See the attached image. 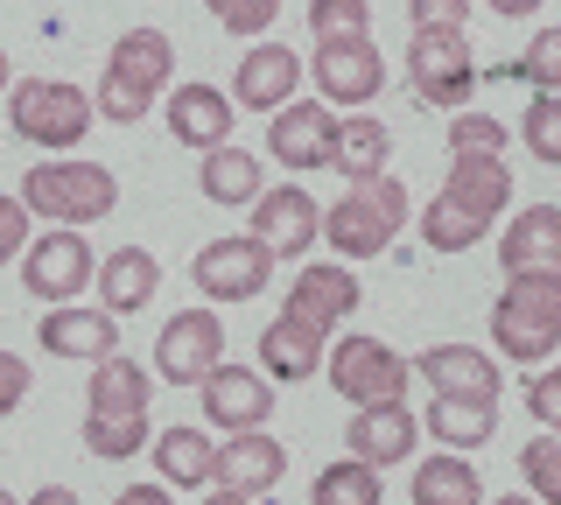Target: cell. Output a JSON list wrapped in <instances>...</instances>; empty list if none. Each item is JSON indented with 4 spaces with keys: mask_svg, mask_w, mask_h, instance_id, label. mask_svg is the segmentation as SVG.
<instances>
[{
    "mask_svg": "<svg viewBox=\"0 0 561 505\" xmlns=\"http://www.w3.org/2000/svg\"><path fill=\"white\" fill-rule=\"evenodd\" d=\"M505 282L513 274H561V204H526V211L505 225Z\"/></svg>",
    "mask_w": 561,
    "mask_h": 505,
    "instance_id": "cell-22",
    "label": "cell"
},
{
    "mask_svg": "<svg viewBox=\"0 0 561 505\" xmlns=\"http://www.w3.org/2000/svg\"><path fill=\"white\" fill-rule=\"evenodd\" d=\"M232 119H239V106L218 92V84H175L169 92V134L183 148H197V154L232 148Z\"/></svg>",
    "mask_w": 561,
    "mask_h": 505,
    "instance_id": "cell-20",
    "label": "cell"
},
{
    "mask_svg": "<svg viewBox=\"0 0 561 505\" xmlns=\"http://www.w3.org/2000/svg\"><path fill=\"white\" fill-rule=\"evenodd\" d=\"M491 337L513 365H548L561 344V274H513L491 309Z\"/></svg>",
    "mask_w": 561,
    "mask_h": 505,
    "instance_id": "cell-3",
    "label": "cell"
},
{
    "mask_svg": "<svg viewBox=\"0 0 561 505\" xmlns=\"http://www.w3.org/2000/svg\"><path fill=\"white\" fill-rule=\"evenodd\" d=\"M280 470H288V449L274 443L267 428H253V435H225V449H218V470H210V492H232L245 505H260L280 484Z\"/></svg>",
    "mask_w": 561,
    "mask_h": 505,
    "instance_id": "cell-17",
    "label": "cell"
},
{
    "mask_svg": "<svg viewBox=\"0 0 561 505\" xmlns=\"http://www.w3.org/2000/svg\"><path fill=\"white\" fill-rule=\"evenodd\" d=\"M428 435L449 449V457H463V449H484L491 443V428H499V414L491 408H463V400H428Z\"/></svg>",
    "mask_w": 561,
    "mask_h": 505,
    "instance_id": "cell-31",
    "label": "cell"
},
{
    "mask_svg": "<svg viewBox=\"0 0 561 505\" xmlns=\"http://www.w3.org/2000/svg\"><path fill=\"white\" fill-rule=\"evenodd\" d=\"M190 282H197L210 302H253V295H267V282H274V253L260 246L253 232H225L190 260Z\"/></svg>",
    "mask_w": 561,
    "mask_h": 505,
    "instance_id": "cell-8",
    "label": "cell"
},
{
    "mask_svg": "<svg viewBox=\"0 0 561 505\" xmlns=\"http://www.w3.org/2000/svg\"><path fill=\"white\" fill-rule=\"evenodd\" d=\"M379 498H386V478L365 470V463H351V457L323 463L316 470V492H309V505H379Z\"/></svg>",
    "mask_w": 561,
    "mask_h": 505,
    "instance_id": "cell-33",
    "label": "cell"
},
{
    "mask_svg": "<svg viewBox=\"0 0 561 505\" xmlns=\"http://www.w3.org/2000/svg\"><path fill=\"white\" fill-rule=\"evenodd\" d=\"M169 71H175V43H169V28H127V36H113L92 113H105L113 127H140V119L154 113V99H162Z\"/></svg>",
    "mask_w": 561,
    "mask_h": 505,
    "instance_id": "cell-1",
    "label": "cell"
},
{
    "mask_svg": "<svg viewBox=\"0 0 561 505\" xmlns=\"http://www.w3.org/2000/svg\"><path fill=\"white\" fill-rule=\"evenodd\" d=\"M499 505H534V498H499Z\"/></svg>",
    "mask_w": 561,
    "mask_h": 505,
    "instance_id": "cell-50",
    "label": "cell"
},
{
    "mask_svg": "<svg viewBox=\"0 0 561 505\" xmlns=\"http://www.w3.org/2000/svg\"><path fill=\"white\" fill-rule=\"evenodd\" d=\"M414 372L435 387V400H463V408H499V393H505V372L478 344H428L414 358Z\"/></svg>",
    "mask_w": 561,
    "mask_h": 505,
    "instance_id": "cell-13",
    "label": "cell"
},
{
    "mask_svg": "<svg viewBox=\"0 0 561 505\" xmlns=\"http://www.w3.org/2000/svg\"><path fill=\"white\" fill-rule=\"evenodd\" d=\"M92 282H99V253L84 246V232H57V225H49L43 239H28V253H22V288L35 295V302L70 309Z\"/></svg>",
    "mask_w": 561,
    "mask_h": 505,
    "instance_id": "cell-7",
    "label": "cell"
},
{
    "mask_svg": "<svg viewBox=\"0 0 561 505\" xmlns=\"http://www.w3.org/2000/svg\"><path fill=\"white\" fill-rule=\"evenodd\" d=\"M491 78H526L534 84V99H561V28H534V43H526L519 64H499Z\"/></svg>",
    "mask_w": 561,
    "mask_h": 505,
    "instance_id": "cell-34",
    "label": "cell"
},
{
    "mask_svg": "<svg viewBox=\"0 0 561 505\" xmlns=\"http://www.w3.org/2000/svg\"><path fill=\"white\" fill-rule=\"evenodd\" d=\"M148 393H154V372L134 358H105L84 379V408L92 414H148Z\"/></svg>",
    "mask_w": 561,
    "mask_h": 505,
    "instance_id": "cell-27",
    "label": "cell"
},
{
    "mask_svg": "<svg viewBox=\"0 0 561 505\" xmlns=\"http://www.w3.org/2000/svg\"><path fill=\"white\" fill-rule=\"evenodd\" d=\"M358 302H365V288H358V274H351L344 260H309V267L295 274L288 302H280V317H295L302 330H316V337L330 344V330H337Z\"/></svg>",
    "mask_w": 561,
    "mask_h": 505,
    "instance_id": "cell-12",
    "label": "cell"
},
{
    "mask_svg": "<svg viewBox=\"0 0 561 505\" xmlns=\"http://www.w3.org/2000/svg\"><path fill=\"white\" fill-rule=\"evenodd\" d=\"M386 154H393V134H386L373 113H351V119H337V148H330V169H337V176H344L351 190L379 183V176H386Z\"/></svg>",
    "mask_w": 561,
    "mask_h": 505,
    "instance_id": "cell-24",
    "label": "cell"
},
{
    "mask_svg": "<svg viewBox=\"0 0 561 505\" xmlns=\"http://www.w3.org/2000/svg\"><path fill=\"white\" fill-rule=\"evenodd\" d=\"M323 372H330V387H337L351 408H400V393H408V372L414 365L393 352L386 337H337V352L323 358Z\"/></svg>",
    "mask_w": 561,
    "mask_h": 505,
    "instance_id": "cell-6",
    "label": "cell"
},
{
    "mask_svg": "<svg viewBox=\"0 0 561 505\" xmlns=\"http://www.w3.org/2000/svg\"><path fill=\"white\" fill-rule=\"evenodd\" d=\"M8 127L35 148L70 154L92 134V99L64 78H22V84H8Z\"/></svg>",
    "mask_w": 561,
    "mask_h": 505,
    "instance_id": "cell-5",
    "label": "cell"
},
{
    "mask_svg": "<svg viewBox=\"0 0 561 505\" xmlns=\"http://www.w3.org/2000/svg\"><path fill=\"white\" fill-rule=\"evenodd\" d=\"M154 478H169V492H210V470H218V443L204 428H169L154 435Z\"/></svg>",
    "mask_w": 561,
    "mask_h": 505,
    "instance_id": "cell-25",
    "label": "cell"
},
{
    "mask_svg": "<svg viewBox=\"0 0 561 505\" xmlns=\"http://www.w3.org/2000/svg\"><path fill=\"white\" fill-rule=\"evenodd\" d=\"M84 449L105 463H127L140 449H154V428H148V414H92L84 422Z\"/></svg>",
    "mask_w": 561,
    "mask_h": 505,
    "instance_id": "cell-32",
    "label": "cell"
},
{
    "mask_svg": "<svg viewBox=\"0 0 561 505\" xmlns=\"http://www.w3.org/2000/svg\"><path fill=\"white\" fill-rule=\"evenodd\" d=\"M14 197H22V211L49 218L57 232H84V225L113 218L119 183H113V169H105V162H78V154H57V162H35Z\"/></svg>",
    "mask_w": 561,
    "mask_h": 505,
    "instance_id": "cell-2",
    "label": "cell"
},
{
    "mask_svg": "<svg viewBox=\"0 0 561 505\" xmlns=\"http://www.w3.org/2000/svg\"><path fill=\"white\" fill-rule=\"evenodd\" d=\"M519 478L534 484V505H561V435H534L519 449Z\"/></svg>",
    "mask_w": 561,
    "mask_h": 505,
    "instance_id": "cell-37",
    "label": "cell"
},
{
    "mask_svg": "<svg viewBox=\"0 0 561 505\" xmlns=\"http://www.w3.org/2000/svg\"><path fill=\"white\" fill-rule=\"evenodd\" d=\"M35 337H43V352H57V358H78V365H105V358H119V330L105 309H49L43 323H35Z\"/></svg>",
    "mask_w": 561,
    "mask_h": 505,
    "instance_id": "cell-21",
    "label": "cell"
},
{
    "mask_svg": "<svg viewBox=\"0 0 561 505\" xmlns=\"http://www.w3.org/2000/svg\"><path fill=\"white\" fill-rule=\"evenodd\" d=\"M414 505H484V484L470 457H449V449H435V457L414 463Z\"/></svg>",
    "mask_w": 561,
    "mask_h": 505,
    "instance_id": "cell-29",
    "label": "cell"
},
{
    "mask_svg": "<svg viewBox=\"0 0 561 505\" xmlns=\"http://www.w3.org/2000/svg\"><path fill=\"white\" fill-rule=\"evenodd\" d=\"M484 232H491V225L470 218V211H456L449 197H435L428 211H421V239H428V253H470Z\"/></svg>",
    "mask_w": 561,
    "mask_h": 505,
    "instance_id": "cell-35",
    "label": "cell"
},
{
    "mask_svg": "<svg viewBox=\"0 0 561 505\" xmlns=\"http://www.w3.org/2000/svg\"><path fill=\"white\" fill-rule=\"evenodd\" d=\"M253 239L274 260H302L316 239H323V211H316V197H309L302 183L260 190V197H253Z\"/></svg>",
    "mask_w": 561,
    "mask_h": 505,
    "instance_id": "cell-14",
    "label": "cell"
},
{
    "mask_svg": "<svg viewBox=\"0 0 561 505\" xmlns=\"http://www.w3.org/2000/svg\"><path fill=\"white\" fill-rule=\"evenodd\" d=\"M443 197L456 204V211H470V218L491 225L505 211V197H513V169H505V162H449Z\"/></svg>",
    "mask_w": 561,
    "mask_h": 505,
    "instance_id": "cell-28",
    "label": "cell"
},
{
    "mask_svg": "<svg viewBox=\"0 0 561 505\" xmlns=\"http://www.w3.org/2000/svg\"><path fill=\"white\" fill-rule=\"evenodd\" d=\"M99 309L105 317H134V309H148L154 302V288H162V267H154V253L148 246H119V253H105L99 260Z\"/></svg>",
    "mask_w": 561,
    "mask_h": 505,
    "instance_id": "cell-23",
    "label": "cell"
},
{
    "mask_svg": "<svg viewBox=\"0 0 561 505\" xmlns=\"http://www.w3.org/2000/svg\"><path fill=\"white\" fill-rule=\"evenodd\" d=\"M344 443H351V463L393 470V463L414 457L421 414H408V408H365V414H351V422H344Z\"/></svg>",
    "mask_w": 561,
    "mask_h": 505,
    "instance_id": "cell-19",
    "label": "cell"
},
{
    "mask_svg": "<svg viewBox=\"0 0 561 505\" xmlns=\"http://www.w3.org/2000/svg\"><path fill=\"white\" fill-rule=\"evenodd\" d=\"M478 57H470V43L463 36H414L408 43V84H414V99L421 106H443L456 113L470 92H478Z\"/></svg>",
    "mask_w": 561,
    "mask_h": 505,
    "instance_id": "cell-9",
    "label": "cell"
},
{
    "mask_svg": "<svg viewBox=\"0 0 561 505\" xmlns=\"http://www.w3.org/2000/svg\"><path fill=\"white\" fill-rule=\"evenodd\" d=\"M449 162H505V127L484 113H456L449 119Z\"/></svg>",
    "mask_w": 561,
    "mask_h": 505,
    "instance_id": "cell-36",
    "label": "cell"
},
{
    "mask_svg": "<svg viewBox=\"0 0 561 505\" xmlns=\"http://www.w3.org/2000/svg\"><path fill=\"white\" fill-rule=\"evenodd\" d=\"M365 22H373V8H358V0H309L316 43H351V36H365Z\"/></svg>",
    "mask_w": 561,
    "mask_h": 505,
    "instance_id": "cell-39",
    "label": "cell"
},
{
    "mask_svg": "<svg viewBox=\"0 0 561 505\" xmlns=\"http://www.w3.org/2000/svg\"><path fill=\"white\" fill-rule=\"evenodd\" d=\"M22 400H28V365L14 358V352H0V422H8Z\"/></svg>",
    "mask_w": 561,
    "mask_h": 505,
    "instance_id": "cell-44",
    "label": "cell"
},
{
    "mask_svg": "<svg viewBox=\"0 0 561 505\" xmlns=\"http://www.w3.org/2000/svg\"><path fill=\"white\" fill-rule=\"evenodd\" d=\"M519 141L534 148V162L561 169V99H534V106H526V119H519Z\"/></svg>",
    "mask_w": 561,
    "mask_h": 505,
    "instance_id": "cell-38",
    "label": "cell"
},
{
    "mask_svg": "<svg viewBox=\"0 0 561 505\" xmlns=\"http://www.w3.org/2000/svg\"><path fill=\"white\" fill-rule=\"evenodd\" d=\"M0 505H22V498H14V492H8V484H0Z\"/></svg>",
    "mask_w": 561,
    "mask_h": 505,
    "instance_id": "cell-48",
    "label": "cell"
},
{
    "mask_svg": "<svg viewBox=\"0 0 561 505\" xmlns=\"http://www.w3.org/2000/svg\"><path fill=\"white\" fill-rule=\"evenodd\" d=\"M463 0H414V36H463Z\"/></svg>",
    "mask_w": 561,
    "mask_h": 505,
    "instance_id": "cell-42",
    "label": "cell"
},
{
    "mask_svg": "<svg viewBox=\"0 0 561 505\" xmlns=\"http://www.w3.org/2000/svg\"><path fill=\"white\" fill-rule=\"evenodd\" d=\"M330 148H337V113L323 99H295L267 119V154L280 169H330Z\"/></svg>",
    "mask_w": 561,
    "mask_h": 505,
    "instance_id": "cell-16",
    "label": "cell"
},
{
    "mask_svg": "<svg viewBox=\"0 0 561 505\" xmlns=\"http://www.w3.org/2000/svg\"><path fill=\"white\" fill-rule=\"evenodd\" d=\"M113 505H175V498H169V484H127Z\"/></svg>",
    "mask_w": 561,
    "mask_h": 505,
    "instance_id": "cell-45",
    "label": "cell"
},
{
    "mask_svg": "<svg viewBox=\"0 0 561 505\" xmlns=\"http://www.w3.org/2000/svg\"><path fill=\"white\" fill-rule=\"evenodd\" d=\"M218 365H225L218 309H183V317H169V330L154 337V372H162L169 387H204Z\"/></svg>",
    "mask_w": 561,
    "mask_h": 505,
    "instance_id": "cell-10",
    "label": "cell"
},
{
    "mask_svg": "<svg viewBox=\"0 0 561 505\" xmlns=\"http://www.w3.org/2000/svg\"><path fill=\"white\" fill-rule=\"evenodd\" d=\"M408 225V183L400 176H379V183H365V190H351V197H337L323 211V239H330V253L344 260H373L393 246V232Z\"/></svg>",
    "mask_w": 561,
    "mask_h": 505,
    "instance_id": "cell-4",
    "label": "cell"
},
{
    "mask_svg": "<svg viewBox=\"0 0 561 505\" xmlns=\"http://www.w3.org/2000/svg\"><path fill=\"white\" fill-rule=\"evenodd\" d=\"M316 365H323V337L316 330H302L295 317H274L267 330H260V379H280V387H295V379H309Z\"/></svg>",
    "mask_w": 561,
    "mask_h": 505,
    "instance_id": "cell-26",
    "label": "cell"
},
{
    "mask_svg": "<svg viewBox=\"0 0 561 505\" xmlns=\"http://www.w3.org/2000/svg\"><path fill=\"white\" fill-rule=\"evenodd\" d=\"M526 414L540 422V435H561V365H540L526 379Z\"/></svg>",
    "mask_w": 561,
    "mask_h": 505,
    "instance_id": "cell-41",
    "label": "cell"
},
{
    "mask_svg": "<svg viewBox=\"0 0 561 505\" xmlns=\"http://www.w3.org/2000/svg\"><path fill=\"white\" fill-rule=\"evenodd\" d=\"M14 253H28V211H22V197H0V260H14Z\"/></svg>",
    "mask_w": 561,
    "mask_h": 505,
    "instance_id": "cell-43",
    "label": "cell"
},
{
    "mask_svg": "<svg viewBox=\"0 0 561 505\" xmlns=\"http://www.w3.org/2000/svg\"><path fill=\"white\" fill-rule=\"evenodd\" d=\"M0 84H8V49H0Z\"/></svg>",
    "mask_w": 561,
    "mask_h": 505,
    "instance_id": "cell-49",
    "label": "cell"
},
{
    "mask_svg": "<svg viewBox=\"0 0 561 505\" xmlns=\"http://www.w3.org/2000/svg\"><path fill=\"white\" fill-rule=\"evenodd\" d=\"M197 190L210 204H253L260 197V154L245 148H210L197 162Z\"/></svg>",
    "mask_w": 561,
    "mask_h": 505,
    "instance_id": "cell-30",
    "label": "cell"
},
{
    "mask_svg": "<svg viewBox=\"0 0 561 505\" xmlns=\"http://www.w3.org/2000/svg\"><path fill=\"white\" fill-rule=\"evenodd\" d=\"M197 400H204V422H225L232 435H253L274 414V387L260 372H245V365H218L197 387Z\"/></svg>",
    "mask_w": 561,
    "mask_h": 505,
    "instance_id": "cell-18",
    "label": "cell"
},
{
    "mask_svg": "<svg viewBox=\"0 0 561 505\" xmlns=\"http://www.w3.org/2000/svg\"><path fill=\"white\" fill-rule=\"evenodd\" d=\"M302 57H295L288 43H253L239 57V71H232V106L245 113H280V106H295V84H302Z\"/></svg>",
    "mask_w": 561,
    "mask_h": 505,
    "instance_id": "cell-15",
    "label": "cell"
},
{
    "mask_svg": "<svg viewBox=\"0 0 561 505\" xmlns=\"http://www.w3.org/2000/svg\"><path fill=\"white\" fill-rule=\"evenodd\" d=\"M204 505H245V498H232V492H204Z\"/></svg>",
    "mask_w": 561,
    "mask_h": 505,
    "instance_id": "cell-47",
    "label": "cell"
},
{
    "mask_svg": "<svg viewBox=\"0 0 561 505\" xmlns=\"http://www.w3.org/2000/svg\"><path fill=\"white\" fill-rule=\"evenodd\" d=\"M210 22L232 28V36H260V28L280 22V8L274 0H210Z\"/></svg>",
    "mask_w": 561,
    "mask_h": 505,
    "instance_id": "cell-40",
    "label": "cell"
},
{
    "mask_svg": "<svg viewBox=\"0 0 561 505\" xmlns=\"http://www.w3.org/2000/svg\"><path fill=\"white\" fill-rule=\"evenodd\" d=\"M309 84L323 92V106H351L358 113L365 99L386 92V57L373 49V36H351V43H316V57L302 64Z\"/></svg>",
    "mask_w": 561,
    "mask_h": 505,
    "instance_id": "cell-11",
    "label": "cell"
},
{
    "mask_svg": "<svg viewBox=\"0 0 561 505\" xmlns=\"http://www.w3.org/2000/svg\"><path fill=\"white\" fill-rule=\"evenodd\" d=\"M22 505H84V498L70 492V484H43V492H28Z\"/></svg>",
    "mask_w": 561,
    "mask_h": 505,
    "instance_id": "cell-46",
    "label": "cell"
}]
</instances>
